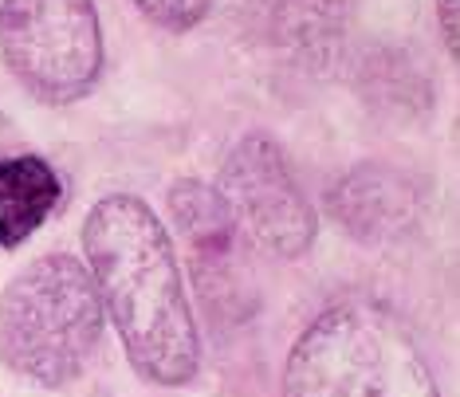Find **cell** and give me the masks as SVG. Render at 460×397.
Wrapping results in <instances>:
<instances>
[{
    "instance_id": "6da1fadb",
    "label": "cell",
    "mask_w": 460,
    "mask_h": 397,
    "mask_svg": "<svg viewBox=\"0 0 460 397\" xmlns=\"http://www.w3.org/2000/svg\"><path fill=\"white\" fill-rule=\"evenodd\" d=\"M83 252L130 366L154 385H185L201 366V339L154 208L130 193L102 197L83 221Z\"/></svg>"
},
{
    "instance_id": "5b68a950",
    "label": "cell",
    "mask_w": 460,
    "mask_h": 397,
    "mask_svg": "<svg viewBox=\"0 0 460 397\" xmlns=\"http://www.w3.org/2000/svg\"><path fill=\"white\" fill-rule=\"evenodd\" d=\"M221 201L240 236L279 260H296L315 240V208L288 170V158L268 134H248L233 146L221 170Z\"/></svg>"
},
{
    "instance_id": "8992f818",
    "label": "cell",
    "mask_w": 460,
    "mask_h": 397,
    "mask_svg": "<svg viewBox=\"0 0 460 397\" xmlns=\"http://www.w3.org/2000/svg\"><path fill=\"white\" fill-rule=\"evenodd\" d=\"M170 213L190 240L197 291L217 315V307L240 299V279H244L240 240L244 236H240L221 193L205 181H177L170 190Z\"/></svg>"
},
{
    "instance_id": "ba28073f",
    "label": "cell",
    "mask_w": 460,
    "mask_h": 397,
    "mask_svg": "<svg viewBox=\"0 0 460 397\" xmlns=\"http://www.w3.org/2000/svg\"><path fill=\"white\" fill-rule=\"evenodd\" d=\"M354 0H260L268 32L307 67H327L347 40Z\"/></svg>"
},
{
    "instance_id": "8fae6325",
    "label": "cell",
    "mask_w": 460,
    "mask_h": 397,
    "mask_svg": "<svg viewBox=\"0 0 460 397\" xmlns=\"http://www.w3.org/2000/svg\"><path fill=\"white\" fill-rule=\"evenodd\" d=\"M437 24H441V40H445V48L460 51V28H456V0H437Z\"/></svg>"
},
{
    "instance_id": "52a82bcc",
    "label": "cell",
    "mask_w": 460,
    "mask_h": 397,
    "mask_svg": "<svg viewBox=\"0 0 460 397\" xmlns=\"http://www.w3.org/2000/svg\"><path fill=\"white\" fill-rule=\"evenodd\" d=\"M327 208L354 240L378 244V240L405 236L421 221L425 197L413 177L390 165H358L342 173L327 193Z\"/></svg>"
},
{
    "instance_id": "3957f363",
    "label": "cell",
    "mask_w": 460,
    "mask_h": 397,
    "mask_svg": "<svg viewBox=\"0 0 460 397\" xmlns=\"http://www.w3.org/2000/svg\"><path fill=\"white\" fill-rule=\"evenodd\" d=\"M102 303L87 264L51 252L8 279L0 296V358L20 378L59 390L99 347Z\"/></svg>"
},
{
    "instance_id": "277c9868",
    "label": "cell",
    "mask_w": 460,
    "mask_h": 397,
    "mask_svg": "<svg viewBox=\"0 0 460 397\" xmlns=\"http://www.w3.org/2000/svg\"><path fill=\"white\" fill-rule=\"evenodd\" d=\"M0 51L13 75L44 102H75L102 71L95 0H4Z\"/></svg>"
},
{
    "instance_id": "30bf717a",
    "label": "cell",
    "mask_w": 460,
    "mask_h": 397,
    "mask_svg": "<svg viewBox=\"0 0 460 397\" xmlns=\"http://www.w3.org/2000/svg\"><path fill=\"white\" fill-rule=\"evenodd\" d=\"M142 16H150L154 24L170 28V32H185V28L201 24L213 8V0H134Z\"/></svg>"
},
{
    "instance_id": "7a4b0ae2",
    "label": "cell",
    "mask_w": 460,
    "mask_h": 397,
    "mask_svg": "<svg viewBox=\"0 0 460 397\" xmlns=\"http://www.w3.org/2000/svg\"><path fill=\"white\" fill-rule=\"evenodd\" d=\"M284 397H441L417 339L390 307L334 303L296 339Z\"/></svg>"
},
{
    "instance_id": "9c48e42d",
    "label": "cell",
    "mask_w": 460,
    "mask_h": 397,
    "mask_svg": "<svg viewBox=\"0 0 460 397\" xmlns=\"http://www.w3.org/2000/svg\"><path fill=\"white\" fill-rule=\"evenodd\" d=\"M64 201V181L36 154L0 158V248H16Z\"/></svg>"
}]
</instances>
